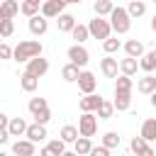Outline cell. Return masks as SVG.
Returning <instances> with one entry per match:
<instances>
[{
	"label": "cell",
	"mask_w": 156,
	"mask_h": 156,
	"mask_svg": "<svg viewBox=\"0 0 156 156\" xmlns=\"http://www.w3.org/2000/svg\"><path fill=\"white\" fill-rule=\"evenodd\" d=\"M41 51H44V46H41L39 39H24V41H20V44L15 46V51H12V61H17V63H27L29 58L39 56Z\"/></svg>",
	"instance_id": "cell-1"
},
{
	"label": "cell",
	"mask_w": 156,
	"mask_h": 156,
	"mask_svg": "<svg viewBox=\"0 0 156 156\" xmlns=\"http://www.w3.org/2000/svg\"><path fill=\"white\" fill-rule=\"evenodd\" d=\"M110 24H112V32L115 34H127L129 32V27H132V17H129V12H127V7H112V12H110Z\"/></svg>",
	"instance_id": "cell-2"
},
{
	"label": "cell",
	"mask_w": 156,
	"mask_h": 156,
	"mask_svg": "<svg viewBox=\"0 0 156 156\" xmlns=\"http://www.w3.org/2000/svg\"><path fill=\"white\" fill-rule=\"evenodd\" d=\"M88 29H90V37H93V39H107V37L112 34L110 20H105V17H100V15H95V17L88 22Z\"/></svg>",
	"instance_id": "cell-3"
},
{
	"label": "cell",
	"mask_w": 156,
	"mask_h": 156,
	"mask_svg": "<svg viewBox=\"0 0 156 156\" xmlns=\"http://www.w3.org/2000/svg\"><path fill=\"white\" fill-rule=\"evenodd\" d=\"M78 132L83 136H95L98 134V115L95 112H80V117H78Z\"/></svg>",
	"instance_id": "cell-4"
},
{
	"label": "cell",
	"mask_w": 156,
	"mask_h": 156,
	"mask_svg": "<svg viewBox=\"0 0 156 156\" xmlns=\"http://www.w3.org/2000/svg\"><path fill=\"white\" fill-rule=\"evenodd\" d=\"M66 56H68L71 63H76V66H80V68H85L88 61H90V54H88V49H85L83 44H73V46H68Z\"/></svg>",
	"instance_id": "cell-5"
},
{
	"label": "cell",
	"mask_w": 156,
	"mask_h": 156,
	"mask_svg": "<svg viewBox=\"0 0 156 156\" xmlns=\"http://www.w3.org/2000/svg\"><path fill=\"white\" fill-rule=\"evenodd\" d=\"M78 90L85 95V93H95V88H98V78H95V73L93 71H80V76H78Z\"/></svg>",
	"instance_id": "cell-6"
},
{
	"label": "cell",
	"mask_w": 156,
	"mask_h": 156,
	"mask_svg": "<svg viewBox=\"0 0 156 156\" xmlns=\"http://www.w3.org/2000/svg\"><path fill=\"white\" fill-rule=\"evenodd\" d=\"M24 71H29V73H34L37 78H41V76L49 71V58H44V56L39 54V56H34V58L27 61V68H24Z\"/></svg>",
	"instance_id": "cell-7"
},
{
	"label": "cell",
	"mask_w": 156,
	"mask_h": 156,
	"mask_svg": "<svg viewBox=\"0 0 156 156\" xmlns=\"http://www.w3.org/2000/svg\"><path fill=\"white\" fill-rule=\"evenodd\" d=\"M24 136H27V139H32L34 144H41V141H46V139H49V134H46V124H39V122H34V124H27V132H24Z\"/></svg>",
	"instance_id": "cell-8"
},
{
	"label": "cell",
	"mask_w": 156,
	"mask_h": 156,
	"mask_svg": "<svg viewBox=\"0 0 156 156\" xmlns=\"http://www.w3.org/2000/svg\"><path fill=\"white\" fill-rule=\"evenodd\" d=\"M46 29H49V17H44L41 12H37L34 17H29V32H32L34 37L46 34Z\"/></svg>",
	"instance_id": "cell-9"
},
{
	"label": "cell",
	"mask_w": 156,
	"mask_h": 156,
	"mask_svg": "<svg viewBox=\"0 0 156 156\" xmlns=\"http://www.w3.org/2000/svg\"><path fill=\"white\" fill-rule=\"evenodd\" d=\"M12 154H17V156H34L37 154V144L32 141V139H17L15 144H12Z\"/></svg>",
	"instance_id": "cell-10"
},
{
	"label": "cell",
	"mask_w": 156,
	"mask_h": 156,
	"mask_svg": "<svg viewBox=\"0 0 156 156\" xmlns=\"http://www.w3.org/2000/svg\"><path fill=\"white\" fill-rule=\"evenodd\" d=\"M100 71H102L105 78H117V73H119V61L112 58V54H107V56L100 61Z\"/></svg>",
	"instance_id": "cell-11"
},
{
	"label": "cell",
	"mask_w": 156,
	"mask_h": 156,
	"mask_svg": "<svg viewBox=\"0 0 156 156\" xmlns=\"http://www.w3.org/2000/svg\"><path fill=\"white\" fill-rule=\"evenodd\" d=\"M100 102H102V98H100L98 93H85V95L78 100V107H80V112H95Z\"/></svg>",
	"instance_id": "cell-12"
},
{
	"label": "cell",
	"mask_w": 156,
	"mask_h": 156,
	"mask_svg": "<svg viewBox=\"0 0 156 156\" xmlns=\"http://www.w3.org/2000/svg\"><path fill=\"white\" fill-rule=\"evenodd\" d=\"M41 156H63L66 154V141L58 136V139H51V141H46V146L39 151Z\"/></svg>",
	"instance_id": "cell-13"
},
{
	"label": "cell",
	"mask_w": 156,
	"mask_h": 156,
	"mask_svg": "<svg viewBox=\"0 0 156 156\" xmlns=\"http://www.w3.org/2000/svg\"><path fill=\"white\" fill-rule=\"evenodd\" d=\"M129 149L136 154V156H154V149H151V144L139 134V136H134L132 141H129Z\"/></svg>",
	"instance_id": "cell-14"
},
{
	"label": "cell",
	"mask_w": 156,
	"mask_h": 156,
	"mask_svg": "<svg viewBox=\"0 0 156 156\" xmlns=\"http://www.w3.org/2000/svg\"><path fill=\"white\" fill-rule=\"evenodd\" d=\"M20 15V2L17 0H2L0 2V20H15Z\"/></svg>",
	"instance_id": "cell-15"
},
{
	"label": "cell",
	"mask_w": 156,
	"mask_h": 156,
	"mask_svg": "<svg viewBox=\"0 0 156 156\" xmlns=\"http://www.w3.org/2000/svg\"><path fill=\"white\" fill-rule=\"evenodd\" d=\"M39 12H41L44 17H49V20H51V17H58V15L63 12V5H61V2H56V0H44V2H41V7H39Z\"/></svg>",
	"instance_id": "cell-16"
},
{
	"label": "cell",
	"mask_w": 156,
	"mask_h": 156,
	"mask_svg": "<svg viewBox=\"0 0 156 156\" xmlns=\"http://www.w3.org/2000/svg\"><path fill=\"white\" fill-rule=\"evenodd\" d=\"M20 88H22L24 93H34V90L39 88V78H37L34 73H29V71H24V73L20 76Z\"/></svg>",
	"instance_id": "cell-17"
},
{
	"label": "cell",
	"mask_w": 156,
	"mask_h": 156,
	"mask_svg": "<svg viewBox=\"0 0 156 156\" xmlns=\"http://www.w3.org/2000/svg\"><path fill=\"white\" fill-rule=\"evenodd\" d=\"M136 90H139L141 95H151V93L156 90V78H154L151 73H146V76H141V78L136 80Z\"/></svg>",
	"instance_id": "cell-18"
},
{
	"label": "cell",
	"mask_w": 156,
	"mask_h": 156,
	"mask_svg": "<svg viewBox=\"0 0 156 156\" xmlns=\"http://www.w3.org/2000/svg\"><path fill=\"white\" fill-rule=\"evenodd\" d=\"M139 68H141L144 73H151V71L156 68V49L144 51V54L139 56Z\"/></svg>",
	"instance_id": "cell-19"
},
{
	"label": "cell",
	"mask_w": 156,
	"mask_h": 156,
	"mask_svg": "<svg viewBox=\"0 0 156 156\" xmlns=\"http://www.w3.org/2000/svg\"><path fill=\"white\" fill-rule=\"evenodd\" d=\"M115 110L117 112H124V110H129V105H132V93H124V90H115Z\"/></svg>",
	"instance_id": "cell-20"
},
{
	"label": "cell",
	"mask_w": 156,
	"mask_h": 156,
	"mask_svg": "<svg viewBox=\"0 0 156 156\" xmlns=\"http://www.w3.org/2000/svg\"><path fill=\"white\" fill-rule=\"evenodd\" d=\"M139 134H141L146 141H156V117H149V119H144V122H141V129H139Z\"/></svg>",
	"instance_id": "cell-21"
},
{
	"label": "cell",
	"mask_w": 156,
	"mask_h": 156,
	"mask_svg": "<svg viewBox=\"0 0 156 156\" xmlns=\"http://www.w3.org/2000/svg\"><path fill=\"white\" fill-rule=\"evenodd\" d=\"M122 49H124L127 56H134V58H139V56L144 54V44H141L139 39H127V41L122 44Z\"/></svg>",
	"instance_id": "cell-22"
},
{
	"label": "cell",
	"mask_w": 156,
	"mask_h": 156,
	"mask_svg": "<svg viewBox=\"0 0 156 156\" xmlns=\"http://www.w3.org/2000/svg\"><path fill=\"white\" fill-rule=\"evenodd\" d=\"M80 71H83L80 66H76V63H71V61H68V63L61 68V78H63L66 83H76V80H78V76H80Z\"/></svg>",
	"instance_id": "cell-23"
},
{
	"label": "cell",
	"mask_w": 156,
	"mask_h": 156,
	"mask_svg": "<svg viewBox=\"0 0 156 156\" xmlns=\"http://www.w3.org/2000/svg\"><path fill=\"white\" fill-rule=\"evenodd\" d=\"M7 132H10V136H24V132H27V122H24L22 117H10Z\"/></svg>",
	"instance_id": "cell-24"
},
{
	"label": "cell",
	"mask_w": 156,
	"mask_h": 156,
	"mask_svg": "<svg viewBox=\"0 0 156 156\" xmlns=\"http://www.w3.org/2000/svg\"><path fill=\"white\" fill-rule=\"evenodd\" d=\"M71 37H73L76 44H85V41L90 39V29H88V24H78V22H76V27L71 29Z\"/></svg>",
	"instance_id": "cell-25"
},
{
	"label": "cell",
	"mask_w": 156,
	"mask_h": 156,
	"mask_svg": "<svg viewBox=\"0 0 156 156\" xmlns=\"http://www.w3.org/2000/svg\"><path fill=\"white\" fill-rule=\"evenodd\" d=\"M90 149H93V141H90V136H78L76 141H73V151L78 154V156H88L90 154Z\"/></svg>",
	"instance_id": "cell-26"
},
{
	"label": "cell",
	"mask_w": 156,
	"mask_h": 156,
	"mask_svg": "<svg viewBox=\"0 0 156 156\" xmlns=\"http://www.w3.org/2000/svg\"><path fill=\"white\" fill-rule=\"evenodd\" d=\"M136 71H139V61H136L134 56H127V58L119 61V73H124V76H134Z\"/></svg>",
	"instance_id": "cell-27"
},
{
	"label": "cell",
	"mask_w": 156,
	"mask_h": 156,
	"mask_svg": "<svg viewBox=\"0 0 156 156\" xmlns=\"http://www.w3.org/2000/svg\"><path fill=\"white\" fill-rule=\"evenodd\" d=\"M95 115H98V119H112V115H115V102H110V100L102 98V102L98 105Z\"/></svg>",
	"instance_id": "cell-28"
},
{
	"label": "cell",
	"mask_w": 156,
	"mask_h": 156,
	"mask_svg": "<svg viewBox=\"0 0 156 156\" xmlns=\"http://www.w3.org/2000/svg\"><path fill=\"white\" fill-rule=\"evenodd\" d=\"M127 12H129L132 20H134V17H144V15H146V2H144V0H129Z\"/></svg>",
	"instance_id": "cell-29"
},
{
	"label": "cell",
	"mask_w": 156,
	"mask_h": 156,
	"mask_svg": "<svg viewBox=\"0 0 156 156\" xmlns=\"http://www.w3.org/2000/svg\"><path fill=\"white\" fill-rule=\"evenodd\" d=\"M66 144H73L78 136H80V132H78V127H73V124H63L61 127V134H58Z\"/></svg>",
	"instance_id": "cell-30"
},
{
	"label": "cell",
	"mask_w": 156,
	"mask_h": 156,
	"mask_svg": "<svg viewBox=\"0 0 156 156\" xmlns=\"http://www.w3.org/2000/svg\"><path fill=\"white\" fill-rule=\"evenodd\" d=\"M56 22H58V29H61V32H71V29L76 27V17L68 15V12H61V15L56 17Z\"/></svg>",
	"instance_id": "cell-31"
},
{
	"label": "cell",
	"mask_w": 156,
	"mask_h": 156,
	"mask_svg": "<svg viewBox=\"0 0 156 156\" xmlns=\"http://www.w3.org/2000/svg\"><path fill=\"white\" fill-rule=\"evenodd\" d=\"M132 88H134V80H132V76H124V73H119V76L115 78V90L132 93Z\"/></svg>",
	"instance_id": "cell-32"
},
{
	"label": "cell",
	"mask_w": 156,
	"mask_h": 156,
	"mask_svg": "<svg viewBox=\"0 0 156 156\" xmlns=\"http://www.w3.org/2000/svg\"><path fill=\"white\" fill-rule=\"evenodd\" d=\"M112 7H115V2H112V0H95V5H93L95 15H100V17H110Z\"/></svg>",
	"instance_id": "cell-33"
},
{
	"label": "cell",
	"mask_w": 156,
	"mask_h": 156,
	"mask_svg": "<svg viewBox=\"0 0 156 156\" xmlns=\"http://www.w3.org/2000/svg\"><path fill=\"white\" fill-rule=\"evenodd\" d=\"M119 49H122V41H119L117 37L110 34L107 39H102V51H105V54H117Z\"/></svg>",
	"instance_id": "cell-34"
},
{
	"label": "cell",
	"mask_w": 156,
	"mask_h": 156,
	"mask_svg": "<svg viewBox=\"0 0 156 156\" xmlns=\"http://www.w3.org/2000/svg\"><path fill=\"white\" fill-rule=\"evenodd\" d=\"M39 7H41V5H37V2H32V0H22V2H20V12H22L27 20L34 17V15L39 12Z\"/></svg>",
	"instance_id": "cell-35"
},
{
	"label": "cell",
	"mask_w": 156,
	"mask_h": 156,
	"mask_svg": "<svg viewBox=\"0 0 156 156\" xmlns=\"http://www.w3.org/2000/svg\"><path fill=\"white\" fill-rule=\"evenodd\" d=\"M102 144H105L107 149H117V146L122 144V136H119L117 132H105V134H102Z\"/></svg>",
	"instance_id": "cell-36"
},
{
	"label": "cell",
	"mask_w": 156,
	"mask_h": 156,
	"mask_svg": "<svg viewBox=\"0 0 156 156\" xmlns=\"http://www.w3.org/2000/svg\"><path fill=\"white\" fill-rule=\"evenodd\" d=\"M27 107H29V112H32V115H37L39 110L49 107V102H46V98H32V100L27 102Z\"/></svg>",
	"instance_id": "cell-37"
},
{
	"label": "cell",
	"mask_w": 156,
	"mask_h": 156,
	"mask_svg": "<svg viewBox=\"0 0 156 156\" xmlns=\"http://www.w3.org/2000/svg\"><path fill=\"white\" fill-rule=\"evenodd\" d=\"M0 34L7 39V37H12L15 34V22L12 20H0Z\"/></svg>",
	"instance_id": "cell-38"
},
{
	"label": "cell",
	"mask_w": 156,
	"mask_h": 156,
	"mask_svg": "<svg viewBox=\"0 0 156 156\" xmlns=\"http://www.w3.org/2000/svg\"><path fill=\"white\" fill-rule=\"evenodd\" d=\"M34 117V122H39V124H46L49 119H51V110L49 107H44V110H39L37 115H32Z\"/></svg>",
	"instance_id": "cell-39"
},
{
	"label": "cell",
	"mask_w": 156,
	"mask_h": 156,
	"mask_svg": "<svg viewBox=\"0 0 156 156\" xmlns=\"http://www.w3.org/2000/svg\"><path fill=\"white\" fill-rule=\"evenodd\" d=\"M12 46L10 44H5V41H0V61H7V58H12Z\"/></svg>",
	"instance_id": "cell-40"
},
{
	"label": "cell",
	"mask_w": 156,
	"mask_h": 156,
	"mask_svg": "<svg viewBox=\"0 0 156 156\" xmlns=\"http://www.w3.org/2000/svg\"><path fill=\"white\" fill-rule=\"evenodd\" d=\"M110 151H112V149H107L105 144H100V146H93V149H90V156H107Z\"/></svg>",
	"instance_id": "cell-41"
},
{
	"label": "cell",
	"mask_w": 156,
	"mask_h": 156,
	"mask_svg": "<svg viewBox=\"0 0 156 156\" xmlns=\"http://www.w3.org/2000/svg\"><path fill=\"white\" fill-rule=\"evenodd\" d=\"M7 141H10V132L7 129H0V146H5Z\"/></svg>",
	"instance_id": "cell-42"
},
{
	"label": "cell",
	"mask_w": 156,
	"mask_h": 156,
	"mask_svg": "<svg viewBox=\"0 0 156 156\" xmlns=\"http://www.w3.org/2000/svg\"><path fill=\"white\" fill-rule=\"evenodd\" d=\"M7 124H10V117L5 112H0V129H7Z\"/></svg>",
	"instance_id": "cell-43"
},
{
	"label": "cell",
	"mask_w": 156,
	"mask_h": 156,
	"mask_svg": "<svg viewBox=\"0 0 156 156\" xmlns=\"http://www.w3.org/2000/svg\"><path fill=\"white\" fill-rule=\"evenodd\" d=\"M149 98H151V105H154V107H156V90H154V93H151V95H149Z\"/></svg>",
	"instance_id": "cell-44"
},
{
	"label": "cell",
	"mask_w": 156,
	"mask_h": 156,
	"mask_svg": "<svg viewBox=\"0 0 156 156\" xmlns=\"http://www.w3.org/2000/svg\"><path fill=\"white\" fill-rule=\"evenodd\" d=\"M56 2H61V5H63V7H66V5H71V2H73V0H56Z\"/></svg>",
	"instance_id": "cell-45"
},
{
	"label": "cell",
	"mask_w": 156,
	"mask_h": 156,
	"mask_svg": "<svg viewBox=\"0 0 156 156\" xmlns=\"http://www.w3.org/2000/svg\"><path fill=\"white\" fill-rule=\"evenodd\" d=\"M151 29H154V32H156V15H154V17H151Z\"/></svg>",
	"instance_id": "cell-46"
},
{
	"label": "cell",
	"mask_w": 156,
	"mask_h": 156,
	"mask_svg": "<svg viewBox=\"0 0 156 156\" xmlns=\"http://www.w3.org/2000/svg\"><path fill=\"white\" fill-rule=\"evenodd\" d=\"M32 2H37V5H41V2H44V0H32Z\"/></svg>",
	"instance_id": "cell-47"
},
{
	"label": "cell",
	"mask_w": 156,
	"mask_h": 156,
	"mask_svg": "<svg viewBox=\"0 0 156 156\" xmlns=\"http://www.w3.org/2000/svg\"><path fill=\"white\" fill-rule=\"evenodd\" d=\"M73 2H83V0H73Z\"/></svg>",
	"instance_id": "cell-48"
},
{
	"label": "cell",
	"mask_w": 156,
	"mask_h": 156,
	"mask_svg": "<svg viewBox=\"0 0 156 156\" xmlns=\"http://www.w3.org/2000/svg\"><path fill=\"white\" fill-rule=\"evenodd\" d=\"M2 39H5V37H2V34H0V41H2Z\"/></svg>",
	"instance_id": "cell-49"
},
{
	"label": "cell",
	"mask_w": 156,
	"mask_h": 156,
	"mask_svg": "<svg viewBox=\"0 0 156 156\" xmlns=\"http://www.w3.org/2000/svg\"><path fill=\"white\" fill-rule=\"evenodd\" d=\"M154 5H156V0H154Z\"/></svg>",
	"instance_id": "cell-50"
}]
</instances>
